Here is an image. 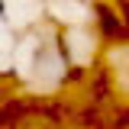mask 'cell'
Listing matches in <instances>:
<instances>
[{
    "mask_svg": "<svg viewBox=\"0 0 129 129\" xmlns=\"http://www.w3.org/2000/svg\"><path fill=\"white\" fill-rule=\"evenodd\" d=\"M126 7H129V0H126Z\"/></svg>",
    "mask_w": 129,
    "mask_h": 129,
    "instance_id": "6da1fadb",
    "label": "cell"
}]
</instances>
